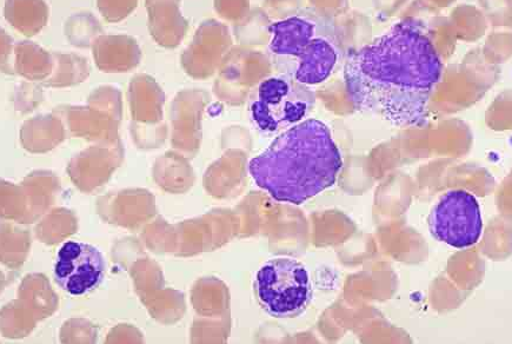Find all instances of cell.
Here are the masks:
<instances>
[{"label":"cell","instance_id":"1","mask_svg":"<svg viewBox=\"0 0 512 344\" xmlns=\"http://www.w3.org/2000/svg\"><path fill=\"white\" fill-rule=\"evenodd\" d=\"M442 72L427 25L408 18L374 43L352 52L345 64L344 82L357 110L371 112L395 127L423 128Z\"/></svg>","mask_w":512,"mask_h":344},{"label":"cell","instance_id":"2","mask_svg":"<svg viewBox=\"0 0 512 344\" xmlns=\"http://www.w3.org/2000/svg\"><path fill=\"white\" fill-rule=\"evenodd\" d=\"M342 167L341 151L328 125L311 118L279 135L251 160L249 171L274 200L299 205L331 188Z\"/></svg>","mask_w":512,"mask_h":344},{"label":"cell","instance_id":"3","mask_svg":"<svg viewBox=\"0 0 512 344\" xmlns=\"http://www.w3.org/2000/svg\"><path fill=\"white\" fill-rule=\"evenodd\" d=\"M270 51L277 56L298 58L294 78L304 85H317L327 81L338 61L335 46L327 39L315 37L314 23L301 17H291L274 23Z\"/></svg>","mask_w":512,"mask_h":344},{"label":"cell","instance_id":"4","mask_svg":"<svg viewBox=\"0 0 512 344\" xmlns=\"http://www.w3.org/2000/svg\"><path fill=\"white\" fill-rule=\"evenodd\" d=\"M255 290L265 312L277 319L303 314L312 300L309 271L291 257H276L265 263L256 275Z\"/></svg>","mask_w":512,"mask_h":344},{"label":"cell","instance_id":"5","mask_svg":"<svg viewBox=\"0 0 512 344\" xmlns=\"http://www.w3.org/2000/svg\"><path fill=\"white\" fill-rule=\"evenodd\" d=\"M315 104V92L295 78L271 77L258 86L250 104L256 127L264 134H278L301 123Z\"/></svg>","mask_w":512,"mask_h":344},{"label":"cell","instance_id":"6","mask_svg":"<svg viewBox=\"0 0 512 344\" xmlns=\"http://www.w3.org/2000/svg\"><path fill=\"white\" fill-rule=\"evenodd\" d=\"M435 240L456 249H467L480 241L483 220L480 204L465 190H451L440 198L428 217Z\"/></svg>","mask_w":512,"mask_h":344},{"label":"cell","instance_id":"7","mask_svg":"<svg viewBox=\"0 0 512 344\" xmlns=\"http://www.w3.org/2000/svg\"><path fill=\"white\" fill-rule=\"evenodd\" d=\"M104 273V256L91 244L69 241L58 250L56 281L71 296H82L98 287Z\"/></svg>","mask_w":512,"mask_h":344}]
</instances>
